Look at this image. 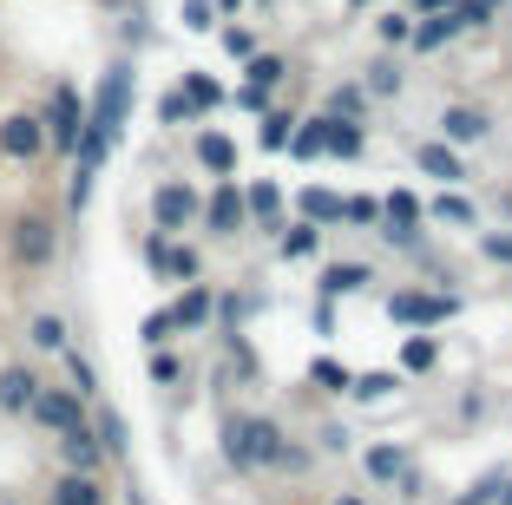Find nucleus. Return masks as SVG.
<instances>
[{"label": "nucleus", "mask_w": 512, "mask_h": 505, "mask_svg": "<svg viewBox=\"0 0 512 505\" xmlns=\"http://www.w3.org/2000/svg\"><path fill=\"white\" fill-rule=\"evenodd\" d=\"M132 99H138V73L132 60H112L99 92L86 105V125H79V145H73V184H66V204L86 210L92 204V178H99V164L112 158V145L125 138V119H132Z\"/></svg>", "instance_id": "f257e3e1"}, {"label": "nucleus", "mask_w": 512, "mask_h": 505, "mask_svg": "<svg viewBox=\"0 0 512 505\" xmlns=\"http://www.w3.org/2000/svg\"><path fill=\"white\" fill-rule=\"evenodd\" d=\"M224 460L237 466V473L289 466V433L276 427L270 414H224Z\"/></svg>", "instance_id": "f03ea898"}, {"label": "nucleus", "mask_w": 512, "mask_h": 505, "mask_svg": "<svg viewBox=\"0 0 512 505\" xmlns=\"http://www.w3.org/2000/svg\"><path fill=\"white\" fill-rule=\"evenodd\" d=\"M7 263L20 276H46V269L60 263V223H53V210H20L7 223Z\"/></svg>", "instance_id": "7ed1b4c3"}, {"label": "nucleus", "mask_w": 512, "mask_h": 505, "mask_svg": "<svg viewBox=\"0 0 512 505\" xmlns=\"http://www.w3.org/2000/svg\"><path fill=\"white\" fill-rule=\"evenodd\" d=\"M40 125H46V151H60V158H73V145H79V125H86V99H79V86H73V79H60V86H53V99H46Z\"/></svg>", "instance_id": "20e7f679"}, {"label": "nucleus", "mask_w": 512, "mask_h": 505, "mask_svg": "<svg viewBox=\"0 0 512 505\" xmlns=\"http://www.w3.org/2000/svg\"><path fill=\"white\" fill-rule=\"evenodd\" d=\"M86 407H92V401H79L73 387L40 381V394H33L27 420H33V427H46V433H73V427H86Z\"/></svg>", "instance_id": "39448f33"}, {"label": "nucleus", "mask_w": 512, "mask_h": 505, "mask_svg": "<svg viewBox=\"0 0 512 505\" xmlns=\"http://www.w3.org/2000/svg\"><path fill=\"white\" fill-rule=\"evenodd\" d=\"M197 223H204L211 237H243V230H250V204H243V184H237V178H217V191L204 197Z\"/></svg>", "instance_id": "423d86ee"}, {"label": "nucleus", "mask_w": 512, "mask_h": 505, "mask_svg": "<svg viewBox=\"0 0 512 505\" xmlns=\"http://www.w3.org/2000/svg\"><path fill=\"white\" fill-rule=\"evenodd\" d=\"M197 210H204V197H197L184 178H165L158 191H151V223H158L165 237H184V230L197 223Z\"/></svg>", "instance_id": "0eeeda50"}, {"label": "nucleus", "mask_w": 512, "mask_h": 505, "mask_svg": "<svg viewBox=\"0 0 512 505\" xmlns=\"http://www.w3.org/2000/svg\"><path fill=\"white\" fill-rule=\"evenodd\" d=\"M0 158H7V164L46 158V125H40V112H7V119H0Z\"/></svg>", "instance_id": "6e6552de"}, {"label": "nucleus", "mask_w": 512, "mask_h": 505, "mask_svg": "<svg viewBox=\"0 0 512 505\" xmlns=\"http://www.w3.org/2000/svg\"><path fill=\"white\" fill-rule=\"evenodd\" d=\"M460 309L453 296H421V289H394L388 296V322H407V328H434Z\"/></svg>", "instance_id": "1a4fd4ad"}, {"label": "nucleus", "mask_w": 512, "mask_h": 505, "mask_svg": "<svg viewBox=\"0 0 512 505\" xmlns=\"http://www.w3.org/2000/svg\"><path fill=\"white\" fill-rule=\"evenodd\" d=\"M381 237L401 243V250H421V204H414V191H388V204H381Z\"/></svg>", "instance_id": "9d476101"}, {"label": "nucleus", "mask_w": 512, "mask_h": 505, "mask_svg": "<svg viewBox=\"0 0 512 505\" xmlns=\"http://www.w3.org/2000/svg\"><path fill=\"white\" fill-rule=\"evenodd\" d=\"M145 263L158 269V276H171V283H197V250H191V243H171L165 230H151V237H145Z\"/></svg>", "instance_id": "9b49d317"}, {"label": "nucleus", "mask_w": 512, "mask_h": 505, "mask_svg": "<svg viewBox=\"0 0 512 505\" xmlns=\"http://www.w3.org/2000/svg\"><path fill=\"white\" fill-rule=\"evenodd\" d=\"M53 440H60V466L66 473H106V446H99V433H92V420L86 427H73V433H53Z\"/></svg>", "instance_id": "f8f14e48"}, {"label": "nucleus", "mask_w": 512, "mask_h": 505, "mask_svg": "<svg viewBox=\"0 0 512 505\" xmlns=\"http://www.w3.org/2000/svg\"><path fill=\"white\" fill-rule=\"evenodd\" d=\"M33 394H40V374H33L27 361H7V368H0V414H20V420H27Z\"/></svg>", "instance_id": "ddd939ff"}, {"label": "nucleus", "mask_w": 512, "mask_h": 505, "mask_svg": "<svg viewBox=\"0 0 512 505\" xmlns=\"http://www.w3.org/2000/svg\"><path fill=\"white\" fill-rule=\"evenodd\" d=\"M106 473H60L53 479V499L46 505H106Z\"/></svg>", "instance_id": "4468645a"}, {"label": "nucleus", "mask_w": 512, "mask_h": 505, "mask_svg": "<svg viewBox=\"0 0 512 505\" xmlns=\"http://www.w3.org/2000/svg\"><path fill=\"white\" fill-rule=\"evenodd\" d=\"M486 132H493L486 112H473V105H440V138H447V145H480Z\"/></svg>", "instance_id": "2eb2a0df"}, {"label": "nucleus", "mask_w": 512, "mask_h": 505, "mask_svg": "<svg viewBox=\"0 0 512 505\" xmlns=\"http://www.w3.org/2000/svg\"><path fill=\"white\" fill-rule=\"evenodd\" d=\"M197 164L211 171V178H237V138H224V132H197Z\"/></svg>", "instance_id": "dca6fc26"}, {"label": "nucleus", "mask_w": 512, "mask_h": 505, "mask_svg": "<svg viewBox=\"0 0 512 505\" xmlns=\"http://www.w3.org/2000/svg\"><path fill=\"white\" fill-rule=\"evenodd\" d=\"M414 164H421L427 178H440V184H447V191H453V184H460V178H467V164H460V151H453L447 138H434V145H421V151H414Z\"/></svg>", "instance_id": "f3484780"}, {"label": "nucleus", "mask_w": 512, "mask_h": 505, "mask_svg": "<svg viewBox=\"0 0 512 505\" xmlns=\"http://www.w3.org/2000/svg\"><path fill=\"white\" fill-rule=\"evenodd\" d=\"M86 420H92V433H99V446H106V460H125V453H132V440H125V414L119 407H86Z\"/></svg>", "instance_id": "a211bd4d"}, {"label": "nucleus", "mask_w": 512, "mask_h": 505, "mask_svg": "<svg viewBox=\"0 0 512 505\" xmlns=\"http://www.w3.org/2000/svg\"><path fill=\"white\" fill-rule=\"evenodd\" d=\"M211 309H217L211 283H184V296L171 302V322H178V335H184V328H204V322H211Z\"/></svg>", "instance_id": "6ab92c4d"}, {"label": "nucleus", "mask_w": 512, "mask_h": 505, "mask_svg": "<svg viewBox=\"0 0 512 505\" xmlns=\"http://www.w3.org/2000/svg\"><path fill=\"white\" fill-rule=\"evenodd\" d=\"M368 283H375V269H368V263H329V269H322V296H362Z\"/></svg>", "instance_id": "aec40b11"}, {"label": "nucleus", "mask_w": 512, "mask_h": 505, "mask_svg": "<svg viewBox=\"0 0 512 505\" xmlns=\"http://www.w3.org/2000/svg\"><path fill=\"white\" fill-rule=\"evenodd\" d=\"M329 151V112L322 119H296V132H289V158H322Z\"/></svg>", "instance_id": "412c9836"}, {"label": "nucleus", "mask_w": 512, "mask_h": 505, "mask_svg": "<svg viewBox=\"0 0 512 505\" xmlns=\"http://www.w3.org/2000/svg\"><path fill=\"white\" fill-rule=\"evenodd\" d=\"M178 92H184V105H191L197 119L224 105V86H217V79H204V73H184V79H178Z\"/></svg>", "instance_id": "4be33fe9"}, {"label": "nucleus", "mask_w": 512, "mask_h": 505, "mask_svg": "<svg viewBox=\"0 0 512 505\" xmlns=\"http://www.w3.org/2000/svg\"><path fill=\"white\" fill-rule=\"evenodd\" d=\"M316 243H322V223H283V237H276V250L289 256V263H296V256H316Z\"/></svg>", "instance_id": "5701e85b"}, {"label": "nucleus", "mask_w": 512, "mask_h": 505, "mask_svg": "<svg viewBox=\"0 0 512 505\" xmlns=\"http://www.w3.org/2000/svg\"><path fill=\"white\" fill-rule=\"evenodd\" d=\"M60 361H66V387H73L79 401H99V374H92V361H86V355H73V342L60 348Z\"/></svg>", "instance_id": "b1692460"}, {"label": "nucleus", "mask_w": 512, "mask_h": 505, "mask_svg": "<svg viewBox=\"0 0 512 505\" xmlns=\"http://www.w3.org/2000/svg\"><path fill=\"white\" fill-rule=\"evenodd\" d=\"M27 342L33 348H40V355H60V348H66V322H60V315H33V322H27Z\"/></svg>", "instance_id": "393cba45"}, {"label": "nucleus", "mask_w": 512, "mask_h": 505, "mask_svg": "<svg viewBox=\"0 0 512 505\" xmlns=\"http://www.w3.org/2000/svg\"><path fill=\"white\" fill-rule=\"evenodd\" d=\"M362 112H368V86H335V92H329V119L362 125Z\"/></svg>", "instance_id": "a878e982"}, {"label": "nucleus", "mask_w": 512, "mask_h": 505, "mask_svg": "<svg viewBox=\"0 0 512 505\" xmlns=\"http://www.w3.org/2000/svg\"><path fill=\"white\" fill-rule=\"evenodd\" d=\"M243 204H250V217H256V223H276V210H283V191H276L270 178H256L250 191H243Z\"/></svg>", "instance_id": "bb28decb"}, {"label": "nucleus", "mask_w": 512, "mask_h": 505, "mask_svg": "<svg viewBox=\"0 0 512 505\" xmlns=\"http://www.w3.org/2000/svg\"><path fill=\"white\" fill-rule=\"evenodd\" d=\"M453 33H460V20H453V7H447V14H434V20H427V27H414V33H407V40L421 46V53H434V46H447Z\"/></svg>", "instance_id": "cd10ccee"}, {"label": "nucleus", "mask_w": 512, "mask_h": 505, "mask_svg": "<svg viewBox=\"0 0 512 505\" xmlns=\"http://www.w3.org/2000/svg\"><path fill=\"white\" fill-rule=\"evenodd\" d=\"M368 479H381V486H388V479H407V453L401 446H375V453H368Z\"/></svg>", "instance_id": "c85d7f7f"}, {"label": "nucleus", "mask_w": 512, "mask_h": 505, "mask_svg": "<svg viewBox=\"0 0 512 505\" xmlns=\"http://www.w3.org/2000/svg\"><path fill=\"white\" fill-rule=\"evenodd\" d=\"M329 158H362V125L329 119Z\"/></svg>", "instance_id": "c756f323"}, {"label": "nucleus", "mask_w": 512, "mask_h": 505, "mask_svg": "<svg viewBox=\"0 0 512 505\" xmlns=\"http://www.w3.org/2000/svg\"><path fill=\"white\" fill-rule=\"evenodd\" d=\"M302 217L309 223H342V197L335 191H302Z\"/></svg>", "instance_id": "7c9ffc66"}, {"label": "nucleus", "mask_w": 512, "mask_h": 505, "mask_svg": "<svg viewBox=\"0 0 512 505\" xmlns=\"http://www.w3.org/2000/svg\"><path fill=\"white\" fill-rule=\"evenodd\" d=\"M434 361H440V342H434V335H414V342L401 348V368H407V374H427Z\"/></svg>", "instance_id": "2f4dec72"}, {"label": "nucleus", "mask_w": 512, "mask_h": 505, "mask_svg": "<svg viewBox=\"0 0 512 505\" xmlns=\"http://www.w3.org/2000/svg\"><path fill=\"white\" fill-rule=\"evenodd\" d=\"M289 132H296V112H263V151H283L289 145Z\"/></svg>", "instance_id": "473e14b6"}, {"label": "nucleus", "mask_w": 512, "mask_h": 505, "mask_svg": "<svg viewBox=\"0 0 512 505\" xmlns=\"http://www.w3.org/2000/svg\"><path fill=\"white\" fill-rule=\"evenodd\" d=\"M434 217H440V223H460V230H473V217H480V210H473L467 197H453V191H440V197H434Z\"/></svg>", "instance_id": "72a5a7b5"}, {"label": "nucleus", "mask_w": 512, "mask_h": 505, "mask_svg": "<svg viewBox=\"0 0 512 505\" xmlns=\"http://www.w3.org/2000/svg\"><path fill=\"white\" fill-rule=\"evenodd\" d=\"M394 387H401V374H355V387H348V394H355V401H388Z\"/></svg>", "instance_id": "f704fd0d"}, {"label": "nucleus", "mask_w": 512, "mask_h": 505, "mask_svg": "<svg viewBox=\"0 0 512 505\" xmlns=\"http://www.w3.org/2000/svg\"><path fill=\"white\" fill-rule=\"evenodd\" d=\"M283 73H289V66L276 60V53H250V79H243V86H263V92H270Z\"/></svg>", "instance_id": "c9c22d12"}, {"label": "nucleus", "mask_w": 512, "mask_h": 505, "mask_svg": "<svg viewBox=\"0 0 512 505\" xmlns=\"http://www.w3.org/2000/svg\"><path fill=\"white\" fill-rule=\"evenodd\" d=\"M138 335H145V348H165L171 335H178V322H171V309H151L145 322H138Z\"/></svg>", "instance_id": "e433bc0d"}, {"label": "nucleus", "mask_w": 512, "mask_h": 505, "mask_svg": "<svg viewBox=\"0 0 512 505\" xmlns=\"http://www.w3.org/2000/svg\"><path fill=\"white\" fill-rule=\"evenodd\" d=\"M309 381H316L322 394H348V387H355V374L335 368V361H316V368H309Z\"/></svg>", "instance_id": "4c0bfd02"}, {"label": "nucleus", "mask_w": 512, "mask_h": 505, "mask_svg": "<svg viewBox=\"0 0 512 505\" xmlns=\"http://www.w3.org/2000/svg\"><path fill=\"white\" fill-rule=\"evenodd\" d=\"M184 27H191V33H211L217 27V0H184Z\"/></svg>", "instance_id": "58836bf2"}, {"label": "nucleus", "mask_w": 512, "mask_h": 505, "mask_svg": "<svg viewBox=\"0 0 512 505\" xmlns=\"http://www.w3.org/2000/svg\"><path fill=\"white\" fill-rule=\"evenodd\" d=\"M368 92H401V66L375 60V66H368Z\"/></svg>", "instance_id": "ea45409f"}, {"label": "nucleus", "mask_w": 512, "mask_h": 505, "mask_svg": "<svg viewBox=\"0 0 512 505\" xmlns=\"http://www.w3.org/2000/svg\"><path fill=\"white\" fill-rule=\"evenodd\" d=\"M480 256H486V263H512V230H486Z\"/></svg>", "instance_id": "a19ab883"}, {"label": "nucleus", "mask_w": 512, "mask_h": 505, "mask_svg": "<svg viewBox=\"0 0 512 505\" xmlns=\"http://www.w3.org/2000/svg\"><path fill=\"white\" fill-rule=\"evenodd\" d=\"M178 374H184V361H178V355H165V348H151V381H158V387H171Z\"/></svg>", "instance_id": "79ce46f5"}, {"label": "nucleus", "mask_w": 512, "mask_h": 505, "mask_svg": "<svg viewBox=\"0 0 512 505\" xmlns=\"http://www.w3.org/2000/svg\"><path fill=\"white\" fill-rule=\"evenodd\" d=\"M158 119H165V125H191L197 112L184 105V92H165V99H158Z\"/></svg>", "instance_id": "37998d69"}, {"label": "nucleus", "mask_w": 512, "mask_h": 505, "mask_svg": "<svg viewBox=\"0 0 512 505\" xmlns=\"http://www.w3.org/2000/svg\"><path fill=\"white\" fill-rule=\"evenodd\" d=\"M407 33H414V20L388 7V14H381V40H388V46H407Z\"/></svg>", "instance_id": "c03bdc74"}, {"label": "nucleus", "mask_w": 512, "mask_h": 505, "mask_svg": "<svg viewBox=\"0 0 512 505\" xmlns=\"http://www.w3.org/2000/svg\"><path fill=\"white\" fill-rule=\"evenodd\" d=\"M224 53H230V60H250V53H256V33L230 27V33H224Z\"/></svg>", "instance_id": "a18cd8bd"}, {"label": "nucleus", "mask_w": 512, "mask_h": 505, "mask_svg": "<svg viewBox=\"0 0 512 505\" xmlns=\"http://www.w3.org/2000/svg\"><path fill=\"white\" fill-rule=\"evenodd\" d=\"M263 99H270L263 86H237V105H243V112H263Z\"/></svg>", "instance_id": "49530a36"}, {"label": "nucleus", "mask_w": 512, "mask_h": 505, "mask_svg": "<svg viewBox=\"0 0 512 505\" xmlns=\"http://www.w3.org/2000/svg\"><path fill=\"white\" fill-rule=\"evenodd\" d=\"M414 7H421V14H447L453 0H414Z\"/></svg>", "instance_id": "de8ad7c7"}, {"label": "nucleus", "mask_w": 512, "mask_h": 505, "mask_svg": "<svg viewBox=\"0 0 512 505\" xmlns=\"http://www.w3.org/2000/svg\"><path fill=\"white\" fill-rule=\"evenodd\" d=\"M217 14H243V0H217Z\"/></svg>", "instance_id": "09e8293b"}, {"label": "nucleus", "mask_w": 512, "mask_h": 505, "mask_svg": "<svg viewBox=\"0 0 512 505\" xmlns=\"http://www.w3.org/2000/svg\"><path fill=\"white\" fill-rule=\"evenodd\" d=\"M335 505H368V499H355V492H335Z\"/></svg>", "instance_id": "8fccbe9b"}, {"label": "nucleus", "mask_w": 512, "mask_h": 505, "mask_svg": "<svg viewBox=\"0 0 512 505\" xmlns=\"http://www.w3.org/2000/svg\"><path fill=\"white\" fill-rule=\"evenodd\" d=\"M499 505H512V486H499Z\"/></svg>", "instance_id": "3c124183"}, {"label": "nucleus", "mask_w": 512, "mask_h": 505, "mask_svg": "<svg viewBox=\"0 0 512 505\" xmlns=\"http://www.w3.org/2000/svg\"><path fill=\"white\" fill-rule=\"evenodd\" d=\"M453 505H473V499H453Z\"/></svg>", "instance_id": "603ef678"}, {"label": "nucleus", "mask_w": 512, "mask_h": 505, "mask_svg": "<svg viewBox=\"0 0 512 505\" xmlns=\"http://www.w3.org/2000/svg\"><path fill=\"white\" fill-rule=\"evenodd\" d=\"M0 505H20V499H0Z\"/></svg>", "instance_id": "864d4df0"}]
</instances>
